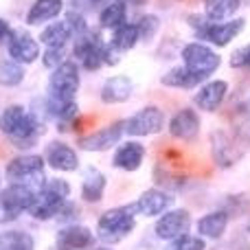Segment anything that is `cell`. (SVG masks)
Listing matches in <instances>:
<instances>
[{"label":"cell","mask_w":250,"mask_h":250,"mask_svg":"<svg viewBox=\"0 0 250 250\" xmlns=\"http://www.w3.org/2000/svg\"><path fill=\"white\" fill-rule=\"evenodd\" d=\"M189 20L198 40H204V42L213 44V46H229L246 26L244 18H233V20L226 22H211L204 16H189Z\"/></svg>","instance_id":"cell-4"},{"label":"cell","mask_w":250,"mask_h":250,"mask_svg":"<svg viewBox=\"0 0 250 250\" xmlns=\"http://www.w3.org/2000/svg\"><path fill=\"white\" fill-rule=\"evenodd\" d=\"M70 40H75V31L66 18L64 20H57V22H48L42 29V33H40V44H44L46 48L66 46Z\"/></svg>","instance_id":"cell-21"},{"label":"cell","mask_w":250,"mask_h":250,"mask_svg":"<svg viewBox=\"0 0 250 250\" xmlns=\"http://www.w3.org/2000/svg\"><path fill=\"white\" fill-rule=\"evenodd\" d=\"M0 244H2V237H0Z\"/></svg>","instance_id":"cell-40"},{"label":"cell","mask_w":250,"mask_h":250,"mask_svg":"<svg viewBox=\"0 0 250 250\" xmlns=\"http://www.w3.org/2000/svg\"><path fill=\"white\" fill-rule=\"evenodd\" d=\"M191 229V213L187 208H173V211H167L165 215H160L154 224V233L158 239H167V242H173V239L182 237V235H189Z\"/></svg>","instance_id":"cell-9"},{"label":"cell","mask_w":250,"mask_h":250,"mask_svg":"<svg viewBox=\"0 0 250 250\" xmlns=\"http://www.w3.org/2000/svg\"><path fill=\"white\" fill-rule=\"evenodd\" d=\"M200 114L191 108H182L169 121V134H171L176 141H193L200 134Z\"/></svg>","instance_id":"cell-17"},{"label":"cell","mask_w":250,"mask_h":250,"mask_svg":"<svg viewBox=\"0 0 250 250\" xmlns=\"http://www.w3.org/2000/svg\"><path fill=\"white\" fill-rule=\"evenodd\" d=\"M182 66L189 73L198 75L207 82L222 66V57L204 42H189L182 46Z\"/></svg>","instance_id":"cell-7"},{"label":"cell","mask_w":250,"mask_h":250,"mask_svg":"<svg viewBox=\"0 0 250 250\" xmlns=\"http://www.w3.org/2000/svg\"><path fill=\"white\" fill-rule=\"evenodd\" d=\"M68 195H70V185L64 178H46V182L35 195V202L31 207L29 215L33 220H42V222L53 220V217L60 215L64 204L68 202Z\"/></svg>","instance_id":"cell-3"},{"label":"cell","mask_w":250,"mask_h":250,"mask_svg":"<svg viewBox=\"0 0 250 250\" xmlns=\"http://www.w3.org/2000/svg\"><path fill=\"white\" fill-rule=\"evenodd\" d=\"M62 11H64V2L62 0H35L31 4L29 13H26V24L29 26L46 24V22L55 20Z\"/></svg>","instance_id":"cell-22"},{"label":"cell","mask_w":250,"mask_h":250,"mask_svg":"<svg viewBox=\"0 0 250 250\" xmlns=\"http://www.w3.org/2000/svg\"><path fill=\"white\" fill-rule=\"evenodd\" d=\"M105 187H108V178L99 171L97 167H88L82 176V198L90 204H97L104 200Z\"/></svg>","instance_id":"cell-20"},{"label":"cell","mask_w":250,"mask_h":250,"mask_svg":"<svg viewBox=\"0 0 250 250\" xmlns=\"http://www.w3.org/2000/svg\"><path fill=\"white\" fill-rule=\"evenodd\" d=\"M0 134L16 149H31L44 134V121L20 104H11L0 112Z\"/></svg>","instance_id":"cell-1"},{"label":"cell","mask_w":250,"mask_h":250,"mask_svg":"<svg viewBox=\"0 0 250 250\" xmlns=\"http://www.w3.org/2000/svg\"><path fill=\"white\" fill-rule=\"evenodd\" d=\"M138 42H141L138 24H136V22H125V24H121L119 29L112 31L110 46H112L117 53H127V51H132Z\"/></svg>","instance_id":"cell-27"},{"label":"cell","mask_w":250,"mask_h":250,"mask_svg":"<svg viewBox=\"0 0 250 250\" xmlns=\"http://www.w3.org/2000/svg\"><path fill=\"white\" fill-rule=\"evenodd\" d=\"M229 226V213L226 211H211L198 220V235L202 239H220Z\"/></svg>","instance_id":"cell-23"},{"label":"cell","mask_w":250,"mask_h":250,"mask_svg":"<svg viewBox=\"0 0 250 250\" xmlns=\"http://www.w3.org/2000/svg\"><path fill=\"white\" fill-rule=\"evenodd\" d=\"M226 95H229V83H226L224 79H208L193 95V104L198 105V110L215 112V110H220V105L224 104Z\"/></svg>","instance_id":"cell-14"},{"label":"cell","mask_w":250,"mask_h":250,"mask_svg":"<svg viewBox=\"0 0 250 250\" xmlns=\"http://www.w3.org/2000/svg\"><path fill=\"white\" fill-rule=\"evenodd\" d=\"M24 82V66L13 60L0 62V86L11 88Z\"/></svg>","instance_id":"cell-29"},{"label":"cell","mask_w":250,"mask_h":250,"mask_svg":"<svg viewBox=\"0 0 250 250\" xmlns=\"http://www.w3.org/2000/svg\"><path fill=\"white\" fill-rule=\"evenodd\" d=\"M35 195H38V191L26 185H9L0 191V204L18 220L22 213L31 211V207L35 202Z\"/></svg>","instance_id":"cell-11"},{"label":"cell","mask_w":250,"mask_h":250,"mask_svg":"<svg viewBox=\"0 0 250 250\" xmlns=\"http://www.w3.org/2000/svg\"><path fill=\"white\" fill-rule=\"evenodd\" d=\"M213 158L222 167H230V165H235L242 158V151L230 143V138L226 134L217 132V134H213Z\"/></svg>","instance_id":"cell-26"},{"label":"cell","mask_w":250,"mask_h":250,"mask_svg":"<svg viewBox=\"0 0 250 250\" xmlns=\"http://www.w3.org/2000/svg\"><path fill=\"white\" fill-rule=\"evenodd\" d=\"M66 60V46H51L42 53V64L46 66L48 70H55L57 66H62Z\"/></svg>","instance_id":"cell-33"},{"label":"cell","mask_w":250,"mask_h":250,"mask_svg":"<svg viewBox=\"0 0 250 250\" xmlns=\"http://www.w3.org/2000/svg\"><path fill=\"white\" fill-rule=\"evenodd\" d=\"M230 68H235V70L250 68V42L233 51V55H230Z\"/></svg>","instance_id":"cell-34"},{"label":"cell","mask_w":250,"mask_h":250,"mask_svg":"<svg viewBox=\"0 0 250 250\" xmlns=\"http://www.w3.org/2000/svg\"><path fill=\"white\" fill-rule=\"evenodd\" d=\"M44 160H46L48 167H53L55 171H77L79 169V156L77 151L73 149L70 145H66V143L62 141H53L46 145V149H44Z\"/></svg>","instance_id":"cell-15"},{"label":"cell","mask_w":250,"mask_h":250,"mask_svg":"<svg viewBox=\"0 0 250 250\" xmlns=\"http://www.w3.org/2000/svg\"><path fill=\"white\" fill-rule=\"evenodd\" d=\"M125 18H127V4L123 0H112L99 11V26L114 31L121 24H125Z\"/></svg>","instance_id":"cell-28"},{"label":"cell","mask_w":250,"mask_h":250,"mask_svg":"<svg viewBox=\"0 0 250 250\" xmlns=\"http://www.w3.org/2000/svg\"><path fill=\"white\" fill-rule=\"evenodd\" d=\"M163 127H165V112L158 105H145V108L134 112L125 121V134H129L134 138L154 136V134L163 132Z\"/></svg>","instance_id":"cell-8"},{"label":"cell","mask_w":250,"mask_h":250,"mask_svg":"<svg viewBox=\"0 0 250 250\" xmlns=\"http://www.w3.org/2000/svg\"><path fill=\"white\" fill-rule=\"evenodd\" d=\"M145 145L138 141H125L121 145L114 149V156H112V165L121 171H136L141 169L143 160H145Z\"/></svg>","instance_id":"cell-18"},{"label":"cell","mask_w":250,"mask_h":250,"mask_svg":"<svg viewBox=\"0 0 250 250\" xmlns=\"http://www.w3.org/2000/svg\"><path fill=\"white\" fill-rule=\"evenodd\" d=\"M134 204H136L138 215H143V217H160V215H165V213L171 208L173 195L169 193V191L156 189L154 187V189L143 191Z\"/></svg>","instance_id":"cell-13"},{"label":"cell","mask_w":250,"mask_h":250,"mask_svg":"<svg viewBox=\"0 0 250 250\" xmlns=\"http://www.w3.org/2000/svg\"><path fill=\"white\" fill-rule=\"evenodd\" d=\"M11 31H13V29L9 26V22L0 18V46L9 42V38H11Z\"/></svg>","instance_id":"cell-35"},{"label":"cell","mask_w":250,"mask_h":250,"mask_svg":"<svg viewBox=\"0 0 250 250\" xmlns=\"http://www.w3.org/2000/svg\"><path fill=\"white\" fill-rule=\"evenodd\" d=\"M99 250H108V248H99Z\"/></svg>","instance_id":"cell-39"},{"label":"cell","mask_w":250,"mask_h":250,"mask_svg":"<svg viewBox=\"0 0 250 250\" xmlns=\"http://www.w3.org/2000/svg\"><path fill=\"white\" fill-rule=\"evenodd\" d=\"M11 222H16V217H13L11 213L2 207V204H0V224H11Z\"/></svg>","instance_id":"cell-36"},{"label":"cell","mask_w":250,"mask_h":250,"mask_svg":"<svg viewBox=\"0 0 250 250\" xmlns=\"http://www.w3.org/2000/svg\"><path fill=\"white\" fill-rule=\"evenodd\" d=\"M88 2H99V0H88Z\"/></svg>","instance_id":"cell-38"},{"label":"cell","mask_w":250,"mask_h":250,"mask_svg":"<svg viewBox=\"0 0 250 250\" xmlns=\"http://www.w3.org/2000/svg\"><path fill=\"white\" fill-rule=\"evenodd\" d=\"M44 156H38V154H20L16 158H11L7 163V180L11 185H26L31 189L40 191L42 185L46 182L44 178Z\"/></svg>","instance_id":"cell-5"},{"label":"cell","mask_w":250,"mask_h":250,"mask_svg":"<svg viewBox=\"0 0 250 250\" xmlns=\"http://www.w3.org/2000/svg\"><path fill=\"white\" fill-rule=\"evenodd\" d=\"M160 83L167 88H182V90H193V88H200L204 83L202 77L189 73L185 66H173L167 73L160 77Z\"/></svg>","instance_id":"cell-24"},{"label":"cell","mask_w":250,"mask_h":250,"mask_svg":"<svg viewBox=\"0 0 250 250\" xmlns=\"http://www.w3.org/2000/svg\"><path fill=\"white\" fill-rule=\"evenodd\" d=\"M204 18L211 22H226L233 20V16L239 11L242 0H202Z\"/></svg>","instance_id":"cell-25"},{"label":"cell","mask_w":250,"mask_h":250,"mask_svg":"<svg viewBox=\"0 0 250 250\" xmlns=\"http://www.w3.org/2000/svg\"><path fill=\"white\" fill-rule=\"evenodd\" d=\"M136 215V204H123V207L108 208L97 220V237L104 244H119L134 230Z\"/></svg>","instance_id":"cell-2"},{"label":"cell","mask_w":250,"mask_h":250,"mask_svg":"<svg viewBox=\"0 0 250 250\" xmlns=\"http://www.w3.org/2000/svg\"><path fill=\"white\" fill-rule=\"evenodd\" d=\"M73 57L83 70H99L105 66V42L92 29H86L73 40Z\"/></svg>","instance_id":"cell-6"},{"label":"cell","mask_w":250,"mask_h":250,"mask_svg":"<svg viewBox=\"0 0 250 250\" xmlns=\"http://www.w3.org/2000/svg\"><path fill=\"white\" fill-rule=\"evenodd\" d=\"M165 250H207V244L200 235H182V237L169 242Z\"/></svg>","instance_id":"cell-32"},{"label":"cell","mask_w":250,"mask_h":250,"mask_svg":"<svg viewBox=\"0 0 250 250\" xmlns=\"http://www.w3.org/2000/svg\"><path fill=\"white\" fill-rule=\"evenodd\" d=\"M2 250H33V239L29 233H22V230H11L2 237Z\"/></svg>","instance_id":"cell-30"},{"label":"cell","mask_w":250,"mask_h":250,"mask_svg":"<svg viewBox=\"0 0 250 250\" xmlns=\"http://www.w3.org/2000/svg\"><path fill=\"white\" fill-rule=\"evenodd\" d=\"M7 53H9V60L18 62V64H22V66L33 64L35 60L42 57L40 55L38 40L22 29L11 31V38H9V42H7Z\"/></svg>","instance_id":"cell-10"},{"label":"cell","mask_w":250,"mask_h":250,"mask_svg":"<svg viewBox=\"0 0 250 250\" xmlns=\"http://www.w3.org/2000/svg\"><path fill=\"white\" fill-rule=\"evenodd\" d=\"M134 83L127 75H112L104 82L101 86V101L105 105H117V104H125V101L132 97Z\"/></svg>","instance_id":"cell-19"},{"label":"cell","mask_w":250,"mask_h":250,"mask_svg":"<svg viewBox=\"0 0 250 250\" xmlns=\"http://www.w3.org/2000/svg\"><path fill=\"white\" fill-rule=\"evenodd\" d=\"M246 230H248V233H250V222H248V226H246Z\"/></svg>","instance_id":"cell-37"},{"label":"cell","mask_w":250,"mask_h":250,"mask_svg":"<svg viewBox=\"0 0 250 250\" xmlns=\"http://www.w3.org/2000/svg\"><path fill=\"white\" fill-rule=\"evenodd\" d=\"M123 134H125V121H117L112 125H105V127L97 129V132H90V134H86V136H82L77 141V145L86 151H105L117 145Z\"/></svg>","instance_id":"cell-12"},{"label":"cell","mask_w":250,"mask_h":250,"mask_svg":"<svg viewBox=\"0 0 250 250\" xmlns=\"http://www.w3.org/2000/svg\"><path fill=\"white\" fill-rule=\"evenodd\" d=\"M95 244V235L88 226L68 224L57 230L55 248L57 250H86Z\"/></svg>","instance_id":"cell-16"},{"label":"cell","mask_w":250,"mask_h":250,"mask_svg":"<svg viewBox=\"0 0 250 250\" xmlns=\"http://www.w3.org/2000/svg\"><path fill=\"white\" fill-rule=\"evenodd\" d=\"M136 24H138V33H141V42H151L154 35L158 33V29H160V22L154 13H145Z\"/></svg>","instance_id":"cell-31"}]
</instances>
